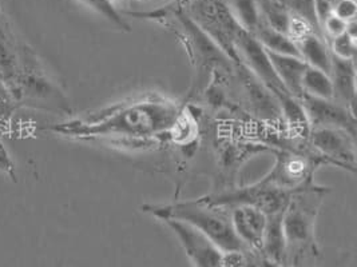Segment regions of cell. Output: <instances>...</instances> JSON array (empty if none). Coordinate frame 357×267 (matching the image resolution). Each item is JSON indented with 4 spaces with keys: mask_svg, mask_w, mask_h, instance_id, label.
I'll use <instances>...</instances> for the list:
<instances>
[{
    "mask_svg": "<svg viewBox=\"0 0 357 267\" xmlns=\"http://www.w3.org/2000/svg\"><path fill=\"white\" fill-rule=\"evenodd\" d=\"M186 117L178 103L160 95H145L45 130L79 139L147 140L165 134L172 136Z\"/></svg>",
    "mask_w": 357,
    "mask_h": 267,
    "instance_id": "1",
    "label": "cell"
},
{
    "mask_svg": "<svg viewBox=\"0 0 357 267\" xmlns=\"http://www.w3.org/2000/svg\"><path fill=\"white\" fill-rule=\"evenodd\" d=\"M331 190L314 182L293 191L282 214L288 267H312L320 255L316 223L325 197Z\"/></svg>",
    "mask_w": 357,
    "mask_h": 267,
    "instance_id": "2",
    "label": "cell"
},
{
    "mask_svg": "<svg viewBox=\"0 0 357 267\" xmlns=\"http://www.w3.org/2000/svg\"><path fill=\"white\" fill-rule=\"evenodd\" d=\"M142 210L161 220L173 219L195 227L221 251L250 250L234 233L229 210L209 204L201 198L169 204H145Z\"/></svg>",
    "mask_w": 357,
    "mask_h": 267,
    "instance_id": "3",
    "label": "cell"
},
{
    "mask_svg": "<svg viewBox=\"0 0 357 267\" xmlns=\"http://www.w3.org/2000/svg\"><path fill=\"white\" fill-rule=\"evenodd\" d=\"M10 90L19 107L24 106L61 115L73 114L70 100L61 87L46 74L39 56L29 44H24L22 71Z\"/></svg>",
    "mask_w": 357,
    "mask_h": 267,
    "instance_id": "4",
    "label": "cell"
},
{
    "mask_svg": "<svg viewBox=\"0 0 357 267\" xmlns=\"http://www.w3.org/2000/svg\"><path fill=\"white\" fill-rule=\"evenodd\" d=\"M178 6L231 63H240L236 43L244 30L233 17L225 0H186Z\"/></svg>",
    "mask_w": 357,
    "mask_h": 267,
    "instance_id": "5",
    "label": "cell"
},
{
    "mask_svg": "<svg viewBox=\"0 0 357 267\" xmlns=\"http://www.w3.org/2000/svg\"><path fill=\"white\" fill-rule=\"evenodd\" d=\"M291 194L292 193L284 191L268 184L262 178L255 184L244 187H229L220 193L202 197L201 200L213 206L224 207L227 210L238 204L255 206L266 216H275L282 214L285 211Z\"/></svg>",
    "mask_w": 357,
    "mask_h": 267,
    "instance_id": "6",
    "label": "cell"
},
{
    "mask_svg": "<svg viewBox=\"0 0 357 267\" xmlns=\"http://www.w3.org/2000/svg\"><path fill=\"white\" fill-rule=\"evenodd\" d=\"M308 143L325 165L356 171V136L339 129L310 127Z\"/></svg>",
    "mask_w": 357,
    "mask_h": 267,
    "instance_id": "7",
    "label": "cell"
},
{
    "mask_svg": "<svg viewBox=\"0 0 357 267\" xmlns=\"http://www.w3.org/2000/svg\"><path fill=\"white\" fill-rule=\"evenodd\" d=\"M276 163L264 177L268 184L293 193L300 187L313 182L317 167L324 165L320 159L288 150H273Z\"/></svg>",
    "mask_w": 357,
    "mask_h": 267,
    "instance_id": "8",
    "label": "cell"
},
{
    "mask_svg": "<svg viewBox=\"0 0 357 267\" xmlns=\"http://www.w3.org/2000/svg\"><path fill=\"white\" fill-rule=\"evenodd\" d=\"M236 50L240 63H243L249 72L276 97L278 102L292 97L277 76L268 51L261 46L255 35L243 31L237 39Z\"/></svg>",
    "mask_w": 357,
    "mask_h": 267,
    "instance_id": "9",
    "label": "cell"
},
{
    "mask_svg": "<svg viewBox=\"0 0 357 267\" xmlns=\"http://www.w3.org/2000/svg\"><path fill=\"white\" fill-rule=\"evenodd\" d=\"M301 104L310 127L339 129L356 136V115L347 106L335 99H319L309 95H303Z\"/></svg>",
    "mask_w": 357,
    "mask_h": 267,
    "instance_id": "10",
    "label": "cell"
},
{
    "mask_svg": "<svg viewBox=\"0 0 357 267\" xmlns=\"http://www.w3.org/2000/svg\"><path fill=\"white\" fill-rule=\"evenodd\" d=\"M170 230L177 235L179 243L195 267H222L220 250L209 238L195 230V227L173 219H165Z\"/></svg>",
    "mask_w": 357,
    "mask_h": 267,
    "instance_id": "11",
    "label": "cell"
},
{
    "mask_svg": "<svg viewBox=\"0 0 357 267\" xmlns=\"http://www.w3.org/2000/svg\"><path fill=\"white\" fill-rule=\"evenodd\" d=\"M24 44L17 38L10 17L0 7V78L10 88L22 71Z\"/></svg>",
    "mask_w": 357,
    "mask_h": 267,
    "instance_id": "12",
    "label": "cell"
},
{
    "mask_svg": "<svg viewBox=\"0 0 357 267\" xmlns=\"http://www.w3.org/2000/svg\"><path fill=\"white\" fill-rule=\"evenodd\" d=\"M229 214L237 238L248 249L261 252L268 216L260 209L248 204H238L229 209Z\"/></svg>",
    "mask_w": 357,
    "mask_h": 267,
    "instance_id": "13",
    "label": "cell"
},
{
    "mask_svg": "<svg viewBox=\"0 0 357 267\" xmlns=\"http://www.w3.org/2000/svg\"><path fill=\"white\" fill-rule=\"evenodd\" d=\"M329 76L333 84V99L355 111L356 104V65L355 60L339 59L332 55Z\"/></svg>",
    "mask_w": 357,
    "mask_h": 267,
    "instance_id": "14",
    "label": "cell"
},
{
    "mask_svg": "<svg viewBox=\"0 0 357 267\" xmlns=\"http://www.w3.org/2000/svg\"><path fill=\"white\" fill-rule=\"evenodd\" d=\"M271 62L276 70L277 76L280 78L281 83L287 88V91L292 95L293 98L301 100L303 98V76L307 70V63L298 56H289V55H280L268 52Z\"/></svg>",
    "mask_w": 357,
    "mask_h": 267,
    "instance_id": "15",
    "label": "cell"
},
{
    "mask_svg": "<svg viewBox=\"0 0 357 267\" xmlns=\"http://www.w3.org/2000/svg\"><path fill=\"white\" fill-rule=\"evenodd\" d=\"M282 214L268 216L261 254L271 262L288 267L287 242L282 230Z\"/></svg>",
    "mask_w": 357,
    "mask_h": 267,
    "instance_id": "16",
    "label": "cell"
},
{
    "mask_svg": "<svg viewBox=\"0 0 357 267\" xmlns=\"http://www.w3.org/2000/svg\"><path fill=\"white\" fill-rule=\"evenodd\" d=\"M300 56L308 66L321 70L326 74L331 72L332 52L329 50L328 42L317 33H310L297 43Z\"/></svg>",
    "mask_w": 357,
    "mask_h": 267,
    "instance_id": "17",
    "label": "cell"
},
{
    "mask_svg": "<svg viewBox=\"0 0 357 267\" xmlns=\"http://www.w3.org/2000/svg\"><path fill=\"white\" fill-rule=\"evenodd\" d=\"M253 35L257 38L261 46L268 52L301 58L296 42H293L287 33L276 31L269 26H266L265 23Z\"/></svg>",
    "mask_w": 357,
    "mask_h": 267,
    "instance_id": "18",
    "label": "cell"
},
{
    "mask_svg": "<svg viewBox=\"0 0 357 267\" xmlns=\"http://www.w3.org/2000/svg\"><path fill=\"white\" fill-rule=\"evenodd\" d=\"M229 10L246 33H256L264 24L257 0H225Z\"/></svg>",
    "mask_w": 357,
    "mask_h": 267,
    "instance_id": "19",
    "label": "cell"
},
{
    "mask_svg": "<svg viewBox=\"0 0 357 267\" xmlns=\"http://www.w3.org/2000/svg\"><path fill=\"white\" fill-rule=\"evenodd\" d=\"M303 94L319 99H333V84L329 74L307 66L303 76Z\"/></svg>",
    "mask_w": 357,
    "mask_h": 267,
    "instance_id": "20",
    "label": "cell"
},
{
    "mask_svg": "<svg viewBox=\"0 0 357 267\" xmlns=\"http://www.w3.org/2000/svg\"><path fill=\"white\" fill-rule=\"evenodd\" d=\"M262 22L271 29L287 33L291 22V11L282 0H257Z\"/></svg>",
    "mask_w": 357,
    "mask_h": 267,
    "instance_id": "21",
    "label": "cell"
},
{
    "mask_svg": "<svg viewBox=\"0 0 357 267\" xmlns=\"http://www.w3.org/2000/svg\"><path fill=\"white\" fill-rule=\"evenodd\" d=\"M86 6L94 8L97 13L102 14L103 17H107L114 24L125 31H130L129 24L122 15L118 13V10L114 7L113 0H81Z\"/></svg>",
    "mask_w": 357,
    "mask_h": 267,
    "instance_id": "22",
    "label": "cell"
},
{
    "mask_svg": "<svg viewBox=\"0 0 357 267\" xmlns=\"http://www.w3.org/2000/svg\"><path fill=\"white\" fill-rule=\"evenodd\" d=\"M328 46L332 55L339 59L355 60L356 58V39L349 36L347 33L335 39H331L328 42Z\"/></svg>",
    "mask_w": 357,
    "mask_h": 267,
    "instance_id": "23",
    "label": "cell"
},
{
    "mask_svg": "<svg viewBox=\"0 0 357 267\" xmlns=\"http://www.w3.org/2000/svg\"><path fill=\"white\" fill-rule=\"evenodd\" d=\"M19 107L10 87L0 78V126L6 124Z\"/></svg>",
    "mask_w": 357,
    "mask_h": 267,
    "instance_id": "24",
    "label": "cell"
},
{
    "mask_svg": "<svg viewBox=\"0 0 357 267\" xmlns=\"http://www.w3.org/2000/svg\"><path fill=\"white\" fill-rule=\"evenodd\" d=\"M332 14L345 20L347 23L356 20V0H333L332 1Z\"/></svg>",
    "mask_w": 357,
    "mask_h": 267,
    "instance_id": "25",
    "label": "cell"
},
{
    "mask_svg": "<svg viewBox=\"0 0 357 267\" xmlns=\"http://www.w3.org/2000/svg\"><path fill=\"white\" fill-rule=\"evenodd\" d=\"M248 251L249 250L222 251L221 265L222 267H244Z\"/></svg>",
    "mask_w": 357,
    "mask_h": 267,
    "instance_id": "26",
    "label": "cell"
},
{
    "mask_svg": "<svg viewBox=\"0 0 357 267\" xmlns=\"http://www.w3.org/2000/svg\"><path fill=\"white\" fill-rule=\"evenodd\" d=\"M0 171L6 172L13 181L17 182V172H15L14 162H13L8 151L6 150L1 140H0Z\"/></svg>",
    "mask_w": 357,
    "mask_h": 267,
    "instance_id": "27",
    "label": "cell"
},
{
    "mask_svg": "<svg viewBox=\"0 0 357 267\" xmlns=\"http://www.w3.org/2000/svg\"><path fill=\"white\" fill-rule=\"evenodd\" d=\"M264 267H287V266H282V265H278V264H275V262H271V261H268V259H265V258H264Z\"/></svg>",
    "mask_w": 357,
    "mask_h": 267,
    "instance_id": "28",
    "label": "cell"
},
{
    "mask_svg": "<svg viewBox=\"0 0 357 267\" xmlns=\"http://www.w3.org/2000/svg\"><path fill=\"white\" fill-rule=\"evenodd\" d=\"M312 267H314V266H312Z\"/></svg>",
    "mask_w": 357,
    "mask_h": 267,
    "instance_id": "29",
    "label": "cell"
},
{
    "mask_svg": "<svg viewBox=\"0 0 357 267\" xmlns=\"http://www.w3.org/2000/svg\"><path fill=\"white\" fill-rule=\"evenodd\" d=\"M282 1H284V0H282Z\"/></svg>",
    "mask_w": 357,
    "mask_h": 267,
    "instance_id": "30",
    "label": "cell"
}]
</instances>
